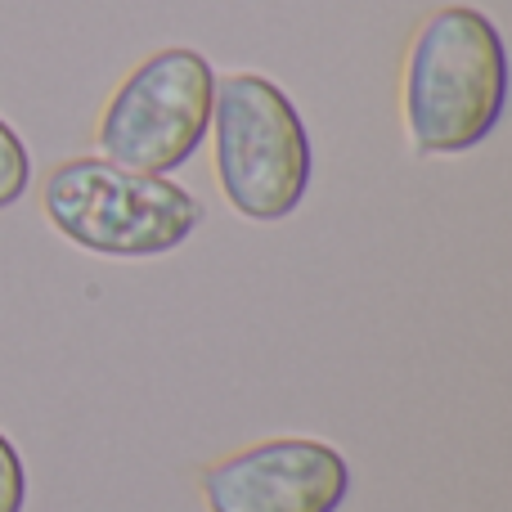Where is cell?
<instances>
[{
    "label": "cell",
    "instance_id": "277c9868",
    "mask_svg": "<svg viewBox=\"0 0 512 512\" xmlns=\"http://www.w3.org/2000/svg\"><path fill=\"white\" fill-rule=\"evenodd\" d=\"M216 72L189 45L158 50L113 90L95 126L99 158L131 171L167 176L207 140Z\"/></svg>",
    "mask_w": 512,
    "mask_h": 512
},
{
    "label": "cell",
    "instance_id": "7a4b0ae2",
    "mask_svg": "<svg viewBox=\"0 0 512 512\" xmlns=\"http://www.w3.org/2000/svg\"><path fill=\"white\" fill-rule=\"evenodd\" d=\"M41 212L68 243L117 261L176 252L203 225V203L185 185L108 158H68L50 171Z\"/></svg>",
    "mask_w": 512,
    "mask_h": 512
},
{
    "label": "cell",
    "instance_id": "6da1fadb",
    "mask_svg": "<svg viewBox=\"0 0 512 512\" xmlns=\"http://www.w3.org/2000/svg\"><path fill=\"white\" fill-rule=\"evenodd\" d=\"M405 131L423 158L468 153L499 126L508 104V50L490 14L441 5L405 54Z\"/></svg>",
    "mask_w": 512,
    "mask_h": 512
},
{
    "label": "cell",
    "instance_id": "5b68a950",
    "mask_svg": "<svg viewBox=\"0 0 512 512\" xmlns=\"http://www.w3.org/2000/svg\"><path fill=\"white\" fill-rule=\"evenodd\" d=\"M198 490L207 512H337L351 468L328 441L270 436L203 468Z\"/></svg>",
    "mask_w": 512,
    "mask_h": 512
},
{
    "label": "cell",
    "instance_id": "52a82bcc",
    "mask_svg": "<svg viewBox=\"0 0 512 512\" xmlns=\"http://www.w3.org/2000/svg\"><path fill=\"white\" fill-rule=\"evenodd\" d=\"M27 499V477H23V459L9 445V436L0 432V512H23Z\"/></svg>",
    "mask_w": 512,
    "mask_h": 512
},
{
    "label": "cell",
    "instance_id": "8992f818",
    "mask_svg": "<svg viewBox=\"0 0 512 512\" xmlns=\"http://www.w3.org/2000/svg\"><path fill=\"white\" fill-rule=\"evenodd\" d=\"M32 185V158H27V144L18 140V131L0 117V212L14 207L18 198Z\"/></svg>",
    "mask_w": 512,
    "mask_h": 512
},
{
    "label": "cell",
    "instance_id": "3957f363",
    "mask_svg": "<svg viewBox=\"0 0 512 512\" xmlns=\"http://www.w3.org/2000/svg\"><path fill=\"white\" fill-rule=\"evenodd\" d=\"M212 158L225 203L256 225L288 221L310 189V135L297 104L261 72H230L212 99Z\"/></svg>",
    "mask_w": 512,
    "mask_h": 512
}]
</instances>
